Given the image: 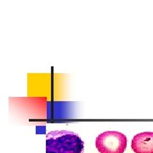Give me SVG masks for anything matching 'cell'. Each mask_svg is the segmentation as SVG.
Here are the masks:
<instances>
[{
    "mask_svg": "<svg viewBox=\"0 0 153 153\" xmlns=\"http://www.w3.org/2000/svg\"><path fill=\"white\" fill-rule=\"evenodd\" d=\"M95 146L100 153H123L127 147V137L120 132L105 131L97 136Z\"/></svg>",
    "mask_w": 153,
    "mask_h": 153,
    "instance_id": "cell-2",
    "label": "cell"
},
{
    "mask_svg": "<svg viewBox=\"0 0 153 153\" xmlns=\"http://www.w3.org/2000/svg\"><path fill=\"white\" fill-rule=\"evenodd\" d=\"M84 142L76 133L51 131L46 134V153H82Z\"/></svg>",
    "mask_w": 153,
    "mask_h": 153,
    "instance_id": "cell-1",
    "label": "cell"
},
{
    "mask_svg": "<svg viewBox=\"0 0 153 153\" xmlns=\"http://www.w3.org/2000/svg\"><path fill=\"white\" fill-rule=\"evenodd\" d=\"M131 148L135 153H153V132H143L133 138Z\"/></svg>",
    "mask_w": 153,
    "mask_h": 153,
    "instance_id": "cell-3",
    "label": "cell"
}]
</instances>
